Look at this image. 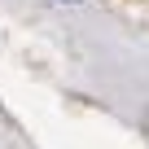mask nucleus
Masks as SVG:
<instances>
[{
    "instance_id": "obj_1",
    "label": "nucleus",
    "mask_w": 149,
    "mask_h": 149,
    "mask_svg": "<svg viewBox=\"0 0 149 149\" xmlns=\"http://www.w3.org/2000/svg\"><path fill=\"white\" fill-rule=\"evenodd\" d=\"M66 5H70V0H66Z\"/></svg>"
}]
</instances>
